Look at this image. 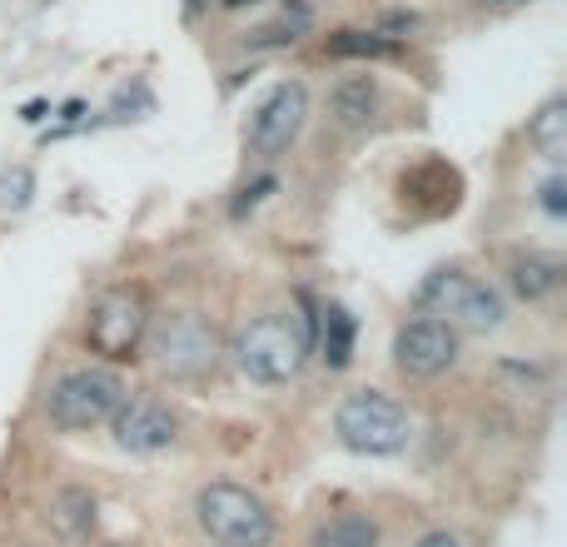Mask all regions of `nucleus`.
Returning a JSON list of instances; mask_svg holds the SVG:
<instances>
[{
  "instance_id": "f257e3e1",
  "label": "nucleus",
  "mask_w": 567,
  "mask_h": 547,
  "mask_svg": "<svg viewBox=\"0 0 567 547\" xmlns=\"http://www.w3.org/2000/svg\"><path fill=\"white\" fill-rule=\"evenodd\" d=\"M309 353H313V333L303 329V313H289V309L255 313L235 339L239 373L249 383H259V389H279V383L299 379Z\"/></svg>"
},
{
  "instance_id": "f03ea898",
  "label": "nucleus",
  "mask_w": 567,
  "mask_h": 547,
  "mask_svg": "<svg viewBox=\"0 0 567 547\" xmlns=\"http://www.w3.org/2000/svg\"><path fill=\"white\" fill-rule=\"evenodd\" d=\"M333 438L359 458H399L413 443V419L383 389H353L333 409Z\"/></svg>"
},
{
  "instance_id": "7ed1b4c3",
  "label": "nucleus",
  "mask_w": 567,
  "mask_h": 547,
  "mask_svg": "<svg viewBox=\"0 0 567 547\" xmlns=\"http://www.w3.org/2000/svg\"><path fill=\"white\" fill-rule=\"evenodd\" d=\"M195 523L209 547H269L275 543V508L245 483H205L195 498Z\"/></svg>"
},
{
  "instance_id": "20e7f679",
  "label": "nucleus",
  "mask_w": 567,
  "mask_h": 547,
  "mask_svg": "<svg viewBox=\"0 0 567 547\" xmlns=\"http://www.w3.org/2000/svg\"><path fill=\"white\" fill-rule=\"evenodd\" d=\"M140 353H150L159 379L195 383V379H205V373H215L225 343H219V329L205 319V313L179 309V313H165L159 323H150L145 349Z\"/></svg>"
},
{
  "instance_id": "39448f33",
  "label": "nucleus",
  "mask_w": 567,
  "mask_h": 547,
  "mask_svg": "<svg viewBox=\"0 0 567 547\" xmlns=\"http://www.w3.org/2000/svg\"><path fill=\"white\" fill-rule=\"evenodd\" d=\"M419 309L458 333H498L508 323V299L488 279L463 269H433L419 289Z\"/></svg>"
},
{
  "instance_id": "423d86ee",
  "label": "nucleus",
  "mask_w": 567,
  "mask_h": 547,
  "mask_svg": "<svg viewBox=\"0 0 567 547\" xmlns=\"http://www.w3.org/2000/svg\"><path fill=\"white\" fill-rule=\"evenodd\" d=\"M155 323V309H150V293L140 283H115L105 289L95 303H90L85 319V349L105 363H130L145 349V333Z\"/></svg>"
},
{
  "instance_id": "0eeeda50",
  "label": "nucleus",
  "mask_w": 567,
  "mask_h": 547,
  "mask_svg": "<svg viewBox=\"0 0 567 547\" xmlns=\"http://www.w3.org/2000/svg\"><path fill=\"white\" fill-rule=\"evenodd\" d=\"M125 379L110 369H70L50 383L45 393V419L55 423L60 433H90L105 429L115 419V409L125 403Z\"/></svg>"
},
{
  "instance_id": "6e6552de",
  "label": "nucleus",
  "mask_w": 567,
  "mask_h": 547,
  "mask_svg": "<svg viewBox=\"0 0 567 547\" xmlns=\"http://www.w3.org/2000/svg\"><path fill=\"white\" fill-rule=\"evenodd\" d=\"M458 353H463L458 329H449L433 313H419V319L399 323V333H393V369L409 383L443 379L449 369H458Z\"/></svg>"
},
{
  "instance_id": "1a4fd4ad",
  "label": "nucleus",
  "mask_w": 567,
  "mask_h": 547,
  "mask_svg": "<svg viewBox=\"0 0 567 547\" xmlns=\"http://www.w3.org/2000/svg\"><path fill=\"white\" fill-rule=\"evenodd\" d=\"M303 125H309V90H303V80H279L249 120V155L275 165L299 145Z\"/></svg>"
},
{
  "instance_id": "9d476101",
  "label": "nucleus",
  "mask_w": 567,
  "mask_h": 547,
  "mask_svg": "<svg viewBox=\"0 0 567 547\" xmlns=\"http://www.w3.org/2000/svg\"><path fill=\"white\" fill-rule=\"evenodd\" d=\"M110 433H115V443L125 453H165L169 443L179 438V419L159 399H145V393H140V399H125L115 409Z\"/></svg>"
},
{
  "instance_id": "9b49d317",
  "label": "nucleus",
  "mask_w": 567,
  "mask_h": 547,
  "mask_svg": "<svg viewBox=\"0 0 567 547\" xmlns=\"http://www.w3.org/2000/svg\"><path fill=\"white\" fill-rule=\"evenodd\" d=\"M323 115H329L333 130L343 135H359L379 120V80L373 75H343L333 80V90L323 95Z\"/></svg>"
},
{
  "instance_id": "f8f14e48",
  "label": "nucleus",
  "mask_w": 567,
  "mask_h": 547,
  "mask_svg": "<svg viewBox=\"0 0 567 547\" xmlns=\"http://www.w3.org/2000/svg\"><path fill=\"white\" fill-rule=\"evenodd\" d=\"M45 523L55 528V538H65V543H85L90 533H95V523H100V503H95V493L80 488V483H65V488H55V493H50Z\"/></svg>"
},
{
  "instance_id": "ddd939ff",
  "label": "nucleus",
  "mask_w": 567,
  "mask_h": 547,
  "mask_svg": "<svg viewBox=\"0 0 567 547\" xmlns=\"http://www.w3.org/2000/svg\"><path fill=\"white\" fill-rule=\"evenodd\" d=\"M563 259L558 255H538V249H528V255H518L508 265V289L518 293L523 303H543L548 293L563 289Z\"/></svg>"
},
{
  "instance_id": "4468645a",
  "label": "nucleus",
  "mask_w": 567,
  "mask_h": 547,
  "mask_svg": "<svg viewBox=\"0 0 567 547\" xmlns=\"http://www.w3.org/2000/svg\"><path fill=\"white\" fill-rule=\"evenodd\" d=\"M323 319H319V339H313V349L323 353V363H329L333 373H343L353 363V349H359V319H353L343 303H323Z\"/></svg>"
},
{
  "instance_id": "2eb2a0df",
  "label": "nucleus",
  "mask_w": 567,
  "mask_h": 547,
  "mask_svg": "<svg viewBox=\"0 0 567 547\" xmlns=\"http://www.w3.org/2000/svg\"><path fill=\"white\" fill-rule=\"evenodd\" d=\"M383 543V528L373 513L363 508H343L333 513V518H323L319 528H313L309 547H379Z\"/></svg>"
},
{
  "instance_id": "dca6fc26",
  "label": "nucleus",
  "mask_w": 567,
  "mask_h": 547,
  "mask_svg": "<svg viewBox=\"0 0 567 547\" xmlns=\"http://www.w3.org/2000/svg\"><path fill=\"white\" fill-rule=\"evenodd\" d=\"M323 50L333 60H393L399 55V40L383 35V30H333Z\"/></svg>"
},
{
  "instance_id": "f3484780",
  "label": "nucleus",
  "mask_w": 567,
  "mask_h": 547,
  "mask_svg": "<svg viewBox=\"0 0 567 547\" xmlns=\"http://www.w3.org/2000/svg\"><path fill=\"white\" fill-rule=\"evenodd\" d=\"M528 140H533V145H538L548 159H563V155H567V100H563V95H553L548 105L533 115Z\"/></svg>"
},
{
  "instance_id": "a211bd4d",
  "label": "nucleus",
  "mask_w": 567,
  "mask_h": 547,
  "mask_svg": "<svg viewBox=\"0 0 567 547\" xmlns=\"http://www.w3.org/2000/svg\"><path fill=\"white\" fill-rule=\"evenodd\" d=\"M309 25H313V6H309V0H289V6H284V16H279V25L255 30V35H249V45H293V40H299Z\"/></svg>"
},
{
  "instance_id": "6ab92c4d",
  "label": "nucleus",
  "mask_w": 567,
  "mask_h": 547,
  "mask_svg": "<svg viewBox=\"0 0 567 547\" xmlns=\"http://www.w3.org/2000/svg\"><path fill=\"white\" fill-rule=\"evenodd\" d=\"M30 195H35V175H30L25 165H16V169H6V175H0V205H6V209H25Z\"/></svg>"
},
{
  "instance_id": "aec40b11",
  "label": "nucleus",
  "mask_w": 567,
  "mask_h": 547,
  "mask_svg": "<svg viewBox=\"0 0 567 547\" xmlns=\"http://www.w3.org/2000/svg\"><path fill=\"white\" fill-rule=\"evenodd\" d=\"M275 189H279V179H275V175H259L255 185H245V189H239V199H235V219H245L249 209H259L269 195H275Z\"/></svg>"
},
{
  "instance_id": "412c9836",
  "label": "nucleus",
  "mask_w": 567,
  "mask_h": 547,
  "mask_svg": "<svg viewBox=\"0 0 567 547\" xmlns=\"http://www.w3.org/2000/svg\"><path fill=\"white\" fill-rule=\"evenodd\" d=\"M538 205L548 209L553 219H563V215H567V179H563V175L543 179V189H538Z\"/></svg>"
},
{
  "instance_id": "4be33fe9",
  "label": "nucleus",
  "mask_w": 567,
  "mask_h": 547,
  "mask_svg": "<svg viewBox=\"0 0 567 547\" xmlns=\"http://www.w3.org/2000/svg\"><path fill=\"white\" fill-rule=\"evenodd\" d=\"M413 547H463V538L458 533H449V528H433V533H423Z\"/></svg>"
},
{
  "instance_id": "5701e85b",
  "label": "nucleus",
  "mask_w": 567,
  "mask_h": 547,
  "mask_svg": "<svg viewBox=\"0 0 567 547\" xmlns=\"http://www.w3.org/2000/svg\"><path fill=\"white\" fill-rule=\"evenodd\" d=\"M45 115H50V100H30V105L20 110V120H25V125H40Z\"/></svg>"
},
{
  "instance_id": "b1692460",
  "label": "nucleus",
  "mask_w": 567,
  "mask_h": 547,
  "mask_svg": "<svg viewBox=\"0 0 567 547\" xmlns=\"http://www.w3.org/2000/svg\"><path fill=\"white\" fill-rule=\"evenodd\" d=\"M80 115H85V100H70V105H60V120H70V125H75Z\"/></svg>"
},
{
  "instance_id": "393cba45",
  "label": "nucleus",
  "mask_w": 567,
  "mask_h": 547,
  "mask_svg": "<svg viewBox=\"0 0 567 547\" xmlns=\"http://www.w3.org/2000/svg\"><path fill=\"white\" fill-rule=\"evenodd\" d=\"M225 10H245V6H259V0H219Z\"/></svg>"
},
{
  "instance_id": "a878e982",
  "label": "nucleus",
  "mask_w": 567,
  "mask_h": 547,
  "mask_svg": "<svg viewBox=\"0 0 567 547\" xmlns=\"http://www.w3.org/2000/svg\"><path fill=\"white\" fill-rule=\"evenodd\" d=\"M493 6H503V0H493Z\"/></svg>"
}]
</instances>
